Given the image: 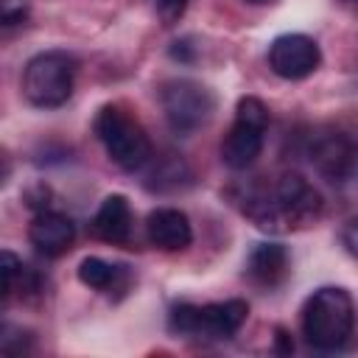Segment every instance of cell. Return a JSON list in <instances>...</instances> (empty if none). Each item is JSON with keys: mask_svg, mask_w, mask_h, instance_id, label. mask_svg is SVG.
Masks as SVG:
<instances>
[{"mask_svg": "<svg viewBox=\"0 0 358 358\" xmlns=\"http://www.w3.org/2000/svg\"><path fill=\"white\" fill-rule=\"evenodd\" d=\"M355 305L344 288H319L302 305V336L322 352H338L352 338Z\"/></svg>", "mask_w": 358, "mask_h": 358, "instance_id": "obj_1", "label": "cell"}, {"mask_svg": "<svg viewBox=\"0 0 358 358\" xmlns=\"http://www.w3.org/2000/svg\"><path fill=\"white\" fill-rule=\"evenodd\" d=\"M95 137L103 143L109 159L123 171H140L151 159V140L145 129L120 106L109 103L95 115Z\"/></svg>", "mask_w": 358, "mask_h": 358, "instance_id": "obj_2", "label": "cell"}, {"mask_svg": "<svg viewBox=\"0 0 358 358\" xmlns=\"http://www.w3.org/2000/svg\"><path fill=\"white\" fill-rule=\"evenodd\" d=\"M76 59L64 50L36 53L22 73V95L39 109H56L73 95Z\"/></svg>", "mask_w": 358, "mask_h": 358, "instance_id": "obj_3", "label": "cell"}, {"mask_svg": "<svg viewBox=\"0 0 358 358\" xmlns=\"http://www.w3.org/2000/svg\"><path fill=\"white\" fill-rule=\"evenodd\" d=\"M249 316V305L243 299H227V302H210V305H173L168 316L171 333L187 336V338H232L241 324Z\"/></svg>", "mask_w": 358, "mask_h": 358, "instance_id": "obj_4", "label": "cell"}, {"mask_svg": "<svg viewBox=\"0 0 358 358\" xmlns=\"http://www.w3.org/2000/svg\"><path fill=\"white\" fill-rule=\"evenodd\" d=\"M266 129H268V106L255 95L241 98L235 106V123L221 143L224 165L232 171H246L263 151Z\"/></svg>", "mask_w": 358, "mask_h": 358, "instance_id": "obj_5", "label": "cell"}, {"mask_svg": "<svg viewBox=\"0 0 358 358\" xmlns=\"http://www.w3.org/2000/svg\"><path fill=\"white\" fill-rule=\"evenodd\" d=\"M159 98H162V112H165L168 126L182 137L207 126V120L213 117V109H215L210 90L199 81H190V78L168 81L162 87Z\"/></svg>", "mask_w": 358, "mask_h": 358, "instance_id": "obj_6", "label": "cell"}, {"mask_svg": "<svg viewBox=\"0 0 358 358\" xmlns=\"http://www.w3.org/2000/svg\"><path fill=\"white\" fill-rule=\"evenodd\" d=\"M268 196H271V204H274V213H277L282 229L310 221L322 213L319 190L299 173H282L277 179V185L268 190Z\"/></svg>", "mask_w": 358, "mask_h": 358, "instance_id": "obj_7", "label": "cell"}, {"mask_svg": "<svg viewBox=\"0 0 358 358\" xmlns=\"http://www.w3.org/2000/svg\"><path fill=\"white\" fill-rule=\"evenodd\" d=\"M322 62L319 45L305 34H285L277 36L268 48V67L288 81L308 78Z\"/></svg>", "mask_w": 358, "mask_h": 358, "instance_id": "obj_8", "label": "cell"}, {"mask_svg": "<svg viewBox=\"0 0 358 358\" xmlns=\"http://www.w3.org/2000/svg\"><path fill=\"white\" fill-rule=\"evenodd\" d=\"M313 168L333 185H344L355 173V145L341 131H324L310 145Z\"/></svg>", "mask_w": 358, "mask_h": 358, "instance_id": "obj_9", "label": "cell"}, {"mask_svg": "<svg viewBox=\"0 0 358 358\" xmlns=\"http://www.w3.org/2000/svg\"><path fill=\"white\" fill-rule=\"evenodd\" d=\"M28 238L36 246V252L48 257L64 255L76 241V224L56 210H39L28 227Z\"/></svg>", "mask_w": 358, "mask_h": 358, "instance_id": "obj_10", "label": "cell"}, {"mask_svg": "<svg viewBox=\"0 0 358 358\" xmlns=\"http://www.w3.org/2000/svg\"><path fill=\"white\" fill-rule=\"evenodd\" d=\"M145 232H148V241L162 252H182L193 241V229H190L187 215L182 210H173V207L151 210L148 221H145Z\"/></svg>", "mask_w": 358, "mask_h": 358, "instance_id": "obj_11", "label": "cell"}, {"mask_svg": "<svg viewBox=\"0 0 358 358\" xmlns=\"http://www.w3.org/2000/svg\"><path fill=\"white\" fill-rule=\"evenodd\" d=\"M92 232L106 241V243H126L131 235V207L129 199L120 193H112L101 201L95 218H92Z\"/></svg>", "mask_w": 358, "mask_h": 358, "instance_id": "obj_12", "label": "cell"}, {"mask_svg": "<svg viewBox=\"0 0 358 358\" xmlns=\"http://www.w3.org/2000/svg\"><path fill=\"white\" fill-rule=\"evenodd\" d=\"M246 274L260 288H277L288 277V252L280 243H260L246 260Z\"/></svg>", "mask_w": 358, "mask_h": 358, "instance_id": "obj_13", "label": "cell"}, {"mask_svg": "<svg viewBox=\"0 0 358 358\" xmlns=\"http://www.w3.org/2000/svg\"><path fill=\"white\" fill-rule=\"evenodd\" d=\"M78 280L95 291H115L126 282V268L106 263L103 257H84L78 266Z\"/></svg>", "mask_w": 358, "mask_h": 358, "instance_id": "obj_14", "label": "cell"}, {"mask_svg": "<svg viewBox=\"0 0 358 358\" xmlns=\"http://www.w3.org/2000/svg\"><path fill=\"white\" fill-rule=\"evenodd\" d=\"M28 288V268L14 252H0V299L22 294Z\"/></svg>", "mask_w": 358, "mask_h": 358, "instance_id": "obj_15", "label": "cell"}, {"mask_svg": "<svg viewBox=\"0 0 358 358\" xmlns=\"http://www.w3.org/2000/svg\"><path fill=\"white\" fill-rule=\"evenodd\" d=\"M34 347V333L14 324L0 322V355H25Z\"/></svg>", "mask_w": 358, "mask_h": 358, "instance_id": "obj_16", "label": "cell"}, {"mask_svg": "<svg viewBox=\"0 0 358 358\" xmlns=\"http://www.w3.org/2000/svg\"><path fill=\"white\" fill-rule=\"evenodd\" d=\"M31 0H0V25H14L28 14Z\"/></svg>", "mask_w": 358, "mask_h": 358, "instance_id": "obj_17", "label": "cell"}, {"mask_svg": "<svg viewBox=\"0 0 358 358\" xmlns=\"http://www.w3.org/2000/svg\"><path fill=\"white\" fill-rule=\"evenodd\" d=\"M157 6H159L162 20H165V22H173V20H179V17H182V11H185L187 0H157Z\"/></svg>", "mask_w": 358, "mask_h": 358, "instance_id": "obj_18", "label": "cell"}, {"mask_svg": "<svg viewBox=\"0 0 358 358\" xmlns=\"http://www.w3.org/2000/svg\"><path fill=\"white\" fill-rule=\"evenodd\" d=\"M277 350L280 352H291L294 350V344H291V338H288V333L282 327H277Z\"/></svg>", "mask_w": 358, "mask_h": 358, "instance_id": "obj_19", "label": "cell"}, {"mask_svg": "<svg viewBox=\"0 0 358 358\" xmlns=\"http://www.w3.org/2000/svg\"><path fill=\"white\" fill-rule=\"evenodd\" d=\"M352 227H355V224L350 221V224H347V232H344V241H347V252H350V255H355V238H352Z\"/></svg>", "mask_w": 358, "mask_h": 358, "instance_id": "obj_20", "label": "cell"}, {"mask_svg": "<svg viewBox=\"0 0 358 358\" xmlns=\"http://www.w3.org/2000/svg\"><path fill=\"white\" fill-rule=\"evenodd\" d=\"M6 179H8V162H6L3 157H0V185H3Z\"/></svg>", "mask_w": 358, "mask_h": 358, "instance_id": "obj_21", "label": "cell"}, {"mask_svg": "<svg viewBox=\"0 0 358 358\" xmlns=\"http://www.w3.org/2000/svg\"><path fill=\"white\" fill-rule=\"evenodd\" d=\"M252 3H268V0H252Z\"/></svg>", "mask_w": 358, "mask_h": 358, "instance_id": "obj_22", "label": "cell"}]
</instances>
